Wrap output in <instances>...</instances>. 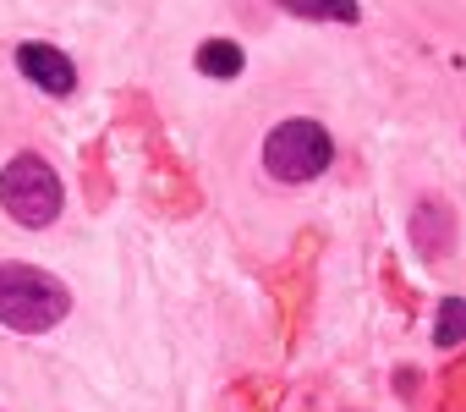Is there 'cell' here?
I'll return each instance as SVG.
<instances>
[{"label": "cell", "instance_id": "cell-1", "mask_svg": "<svg viewBox=\"0 0 466 412\" xmlns=\"http://www.w3.org/2000/svg\"><path fill=\"white\" fill-rule=\"evenodd\" d=\"M72 297L56 275L34 264H0V324L17 335H45L66 319Z\"/></svg>", "mask_w": 466, "mask_h": 412}, {"label": "cell", "instance_id": "cell-2", "mask_svg": "<svg viewBox=\"0 0 466 412\" xmlns=\"http://www.w3.org/2000/svg\"><path fill=\"white\" fill-rule=\"evenodd\" d=\"M61 176L50 170L45 154H17L6 170H0V210H6L23 232H45L61 221Z\"/></svg>", "mask_w": 466, "mask_h": 412}, {"label": "cell", "instance_id": "cell-3", "mask_svg": "<svg viewBox=\"0 0 466 412\" xmlns=\"http://www.w3.org/2000/svg\"><path fill=\"white\" fill-rule=\"evenodd\" d=\"M329 165H335V138L313 116H291L264 138V170L286 187H302V181L324 176Z\"/></svg>", "mask_w": 466, "mask_h": 412}, {"label": "cell", "instance_id": "cell-4", "mask_svg": "<svg viewBox=\"0 0 466 412\" xmlns=\"http://www.w3.org/2000/svg\"><path fill=\"white\" fill-rule=\"evenodd\" d=\"M461 242V226H455V210H450V198L428 192L417 198V210H411V248L428 259V264H444Z\"/></svg>", "mask_w": 466, "mask_h": 412}, {"label": "cell", "instance_id": "cell-5", "mask_svg": "<svg viewBox=\"0 0 466 412\" xmlns=\"http://www.w3.org/2000/svg\"><path fill=\"white\" fill-rule=\"evenodd\" d=\"M17 72L34 83V88H45V94H56V99H66L72 88H77V67L56 50V45H39V39H28V45H17Z\"/></svg>", "mask_w": 466, "mask_h": 412}, {"label": "cell", "instance_id": "cell-6", "mask_svg": "<svg viewBox=\"0 0 466 412\" xmlns=\"http://www.w3.org/2000/svg\"><path fill=\"white\" fill-rule=\"evenodd\" d=\"M242 67H248V56H242L237 39H203L198 45V72L203 77H242Z\"/></svg>", "mask_w": 466, "mask_h": 412}, {"label": "cell", "instance_id": "cell-7", "mask_svg": "<svg viewBox=\"0 0 466 412\" xmlns=\"http://www.w3.org/2000/svg\"><path fill=\"white\" fill-rule=\"evenodd\" d=\"M280 12L308 17V23H357L362 17L357 0H280Z\"/></svg>", "mask_w": 466, "mask_h": 412}, {"label": "cell", "instance_id": "cell-8", "mask_svg": "<svg viewBox=\"0 0 466 412\" xmlns=\"http://www.w3.org/2000/svg\"><path fill=\"white\" fill-rule=\"evenodd\" d=\"M466 341V297H444L439 303V319H433V346L439 352H455Z\"/></svg>", "mask_w": 466, "mask_h": 412}]
</instances>
